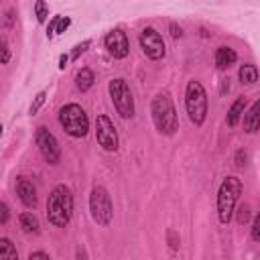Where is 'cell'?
<instances>
[{"instance_id": "4", "label": "cell", "mask_w": 260, "mask_h": 260, "mask_svg": "<svg viewBox=\"0 0 260 260\" xmlns=\"http://www.w3.org/2000/svg\"><path fill=\"white\" fill-rule=\"evenodd\" d=\"M59 124L73 138H83L89 130V118L79 104H65L59 110Z\"/></svg>"}, {"instance_id": "5", "label": "cell", "mask_w": 260, "mask_h": 260, "mask_svg": "<svg viewBox=\"0 0 260 260\" xmlns=\"http://www.w3.org/2000/svg\"><path fill=\"white\" fill-rule=\"evenodd\" d=\"M185 108L189 114V120L195 126H203L205 118H207V93L203 89V85L195 79H191L187 83L185 89Z\"/></svg>"}, {"instance_id": "16", "label": "cell", "mask_w": 260, "mask_h": 260, "mask_svg": "<svg viewBox=\"0 0 260 260\" xmlns=\"http://www.w3.org/2000/svg\"><path fill=\"white\" fill-rule=\"evenodd\" d=\"M93 83H95L93 71H91L89 67H81V69L77 71V77H75L77 89H79V91H89V89L93 87Z\"/></svg>"}, {"instance_id": "9", "label": "cell", "mask_w": 260, "mask_h": 260, "mask_svg": "<svg viewBox=\"0 0 260 260\" xmlns=\"http://www.w3.org/2000/svg\"><path fill=\"white\" fill-rule=\"evenodd\" d=\"M95 138H98V144L106 152H116L118 150V132H116L112 120L104 114H100L95 118Z\"/></svg>"}, {"instance_id": "12", "label": "cell", "mask_w": 260, "mask_h": 260, "mask_svg": "<svg viewBox=\"0 0 260 260\" xmlns=\"http://www.w3.org/2000/svg\"><path fill=\"white\" fill-rule=\"evenodd\" d=\"M16 195L20 197L24 207H35L37 205V189L26 177H18L16 179Z\"/></svg>"}, {"instance_id": "27", "label": "cell", "mask_w": 260, "mask_h": 260, "mask_svg": "<svg viewBox=\"0 0 260 260\" xmlns=\"http://www.w3.org/2000/svg\"><path fill=\"white\" fill-rule=\"evenodd\" d=\"M252 240L254 242H260V215L254 217V223H252Z\"/></svg>"}, {"instance_id": "7", "label": "cell", "mask_w": 260, "mask_h": 260, "mask_svg": "<svg viewBox=\"0 0 260 260\" xmlns=\"http://www.w3.org/2000/svg\"><path fill=\"white\" fill-rule=\"evenodd\" d=\"M89 211H91V217L95 223L110 225L112 215H114V205L104 187H93V191L89 195Z\"/></svg>"}, {"instance_id": "6", "label": "cell", "mask_w": 260, "mask_h": 260, "mask_svg": "<svg viewBox=\"0 0 260 260\" xmlns=\"http://www.w3.org/2000/svg\"><path fill=\"white\" fill-rule=\"evenodd\" d=\"M108 91H110V98L114 102L116 112L126 120L132 118L134 116V98H132V91H130L126 79H122V77L112 79L108 83Z\"/></svg>"}, {"instance_id": "13", "label": "cell", "mask_w": 260, "mask_h": 260, "mask_svg": "<svg viewBox=\"0 0 260 260\" xmlns=\"http://www.w3.org/2000/svg\"><path fill=\"white\" fill-rule=\"evenodd\" d=\"M242 116H244V130L250 132V134H254L258 130V126H260V102L256 100L250 106V110L244 112Z\"/></svg>"}, {"instance_id": "29", "label": "cell", "mask_w": 260, "mask_h": 260, "mask_svg": "<svg viewBox=\"0 0 260 260\" xmlns=\"http://www.w3.org/2000/svg\"><path fill=\"white\" fill-rule=\"evenodd\" d=\"M57 22H59V14H57V16H53V18H51V22H49V26H47V37H49V39H51V37H55Z\"/></svg>"}, {"instance_id": "17", "label": "cell", "mask_w": 260, "mask_h": 260, "mask_svg": "<svg viewBox=\"0 0 260 260\" xmlns=\"http://www.w3.org/2000/svg\"><path fill=\"white\" fill-rule=\"evenodd\" d=\"M238 77H240V81L246 83V85L256 83V81H258V69H256V65H254V63H246V65H242L240 71H238Z\"/></svg>"}, {"instance_id": "21", "label": "cell", "mask_w": 260, "mask_h": 260, "mask_svg": "<svg viewBox=\"0 0 260 260\" xmlns=\"http://www.w3.org/2000/svg\"><path fill=\"white\" fill-rule=\"evenodd\" d=\"M32 10H35V16H37V22H45L47 20V16H49V8H47V2L45 0H37L35 2V6H32Z\"/></svg>"}, {"instance_id": "28", "label": "cell", "mask_w": 260, "mask_h": 260, "mask_svg": "<svg viewBox=\"0 0 260 260\" xmlns=\"http://www.w3.org/2000/svg\"><path fill=\"white\" fill-rule=\"evenodd\" d=\"M8 219H10V211H8V205L0 201V225H4Z\"/></svg>"}, {"instance_id": "10", "label": "cell", "mask_w": 260, "mask_h": 260, "mask_svg": "<svg viewBox=\"0 0 260 260\" xmlns=\"http://www.w3.org/2000/svg\"><path fill=\"white\" fill-rule=\"evenodd\" d=\"M140 47H142V51H144V55L148 57V59H152V61H160L162 57H165V41H162V37H160V32H156L154 28H144L142 32H140Z\"/></svg>"}, {"instance_id": "23", "label": "cell", "mask_w": 260, "mask_h": 260, "mask_svg": "<svg viewBox=\"0 0 260 260\" xmlns=\"http://www.w3.org/2000/svg\"><path fill=\"white\" fill-rule=\"evenodd\" d=\"M8 61H10V49H8V43L4 41V37H0V65H4Z\"/></svg>"}, {"instance_id": "24", "label": "cell", "mask_w": 260, "mask_h": 260, "mask_svg": "<svg viewBox=\"0 0 260 260\" xmlns=\"http://www.w3.org/2000/svg\"><path fill=\"white\" fill-rule=\"evenodd\" d=\"M89 47V41H83V43H79V45H75L73 47V51H71V55H69V59H73V61H77L79 59V55L85 51Z\"/></svg>"}, {"instance_id": "25", "label": "cell", "mask_w": 260, "mask_h": 260, "mask_svg": "<svg viewBox=\"0 0 260 260\" xmlns=\"http://www.w3.org/2000/svg\"><path fill=\"white\" fill-rule=\"evenodd\" d=\"M69 24H71V18H69V16H59V22H57L55 35H61V32H65V30L69 28Z\"/></svg>"}, {"instance_id": "2", "label": "cell", "mask_w": 260, "mask_h": 260, "mask_svg": "<svg viewBox=\"0 0 260 260\" xmlns=\"http://www.w3.org/2000/svg\"><path fill=\"white\" fill-rule=\"evenodd\" d=\"M150 112H152L154 126H156V130L160 134L173 136L177 132L179 118H177V110H175V104H173V100H171L169 93H156L154 100H152Z\"/></svg>"}, {"instance_id": "1", "label": "cell", "mask_w": 260, "mask_h": 260, "mask_svg": "<svg viewBox=\"0 0 260 260\" xmlns=\"http://www.w3.org/2000/svg\"><path fill=\"white\" fill-rule=\"evenodd\" d=\"M73 215V195L65 185H57L47 197V219L55 228H65Z\"/></svg>"}, {"instance_id": "14", "label": "cell", "mask_w": 260, "mask_h": 260, "mask_svg": "<svg viewBox=\"0 0 260 260\" xmlns=\"http://www.w3.org/2000/svg\"><path fill=\"white\" fill-rule=\"evenodd\" d=\"M238 61V53L232 47H219L215 51V65L217 69H228Z\"/></svg>"}, {"instance_id": "11", "label": "cell", "mask_w": 260, "mask_h": 260, "mask_svg": "<svg viewBox=\"0 0 260 260\" xmlns=\"http://www.w3.org/2000/svg\"><path fill=\"white\" fill-rule=\"evenodd\" d=\"M104 45L108 49V53L114 57V59H126L128 53H130V43H128V37L122 28H114L106 35L104 39Z\"/></svg>"}, {"instance_id": "19", "label": "cell", "mask_w": 260, "mask_h": 260, "mask_svg": "<svg viewBox=\"0 0 260 260\" xmlns=\"http://www.w3.org/2000/svg\"><path fill=\"white\" fill-rule=\"evenodd\" d=\"M234 213H236V221L240 225H246L250 221V217H252V207L248 203H242V205L234 207Z\"/></svg>"}, {"instance_id": "3", "label": "cell", "mask_w": 260, "mask_h": 260, "mask_svg": "<svg viewBox=\"0 0 260 260\" xmlns=\"http://www.w3.org/2000/svg\"><path fill=\"white\" fill-rule=\"evenodd\" d=\"M242 181L238 177H225L217 191V215L221 223H230L234 215V207L242 195Z\"/></svg>"}, {"instance_id": "34", "label": "cell", "mask_w": 260, "mask_h": 260, "mask_svg": "<svg viewBox=\"0 0 260 260\" xmlns=\"http://www.w3.org/2000/svg\"><path fill=\"white\" fill-rule=\"evenodd\" d=\"M0 136H2V126H0Z\"/></svg>"}, {"instance_id": "18", "label": "cell", "mask_w": 260, "mask_h": 260, "mask_svg": "<svg viewBox=\"0 0 260 260\" xmlns=\"http://www.w3.org/2000/svg\"><path fill=\"white\" fill-rule=\"evenodd\" d=\"M18 223H20V228H22L24 234H39V219L32 213H28V211L26 213H20Z\"/></svg>"}, {"instance_id": "33", "label": "cell", "mask_w": 260, "mask_h": 260, "mask_svg": "<svg viewBox=\"0 0 260 260\" xmlns=\"http://www.w3.org/2000/svg\"><path fill=\"white\" fill-rule=\"evenodd\" d=\"M67 61H69V55H61L59 57V69H65L67 67Z\"/></svg>"}, {"instance_id": "30", "label": "cell", "mask_w": 260, "mask_h": 260, "mask_svg": "<svg viewBox=\"0 0 260 260\" xmlns=\"http://www.w3.org/2000/svg\"><path fill=\"white\" fill-rule=\"evenodd\" d=\"M246 160H248V154L240 148V150L236 152V165H238V167H244V165H246Z\"/></svg>"}, {"instance_id": "20", "label": "cell", "mask_w": 260, "mask_h": 260, "mask_svg": "<svg viewBox=\"0 0 260 260\" xmlns=\"http://www.w3.org/2000/svg\"><path fill=\"white\" fill-rule=\"evenodd\" d=\"M0 258H18V252L8 238H0Z\"/></svg>"}, {"instance_id": "22", "label": "cell", "mask_w": 260, "mask_h": 260, "mask_svg": "<svg viewBox=\"0 0 260 260\" xmlns=\"http://www.w3.org/2000/svg\"><path fill=\"white\" fill-rule=\"evenodd\" d=\"M45 100H47V91H39V93L35 95V100H32V104H30V110H28V112L35 116V114L41 110V106L45 104Z\"/></svg>"}, {"instance_id": "31", "label": "cell", "mask_w": 260, "mask_h": 260, "mask_svg": "<svg viewBox=\"0 0 260 260\" xmlns=\"http://www.w3.org/2000/svg\"><path fill=\"white\" fill-rule=\"evenodd\" d=\"M169 30H171V35H173L175 39H179V37H183V28H181V26H177L175 22H171V24H169Z\"/></svg>"}, {"instance_id": "15", "label": "cell", "mask_w": 260, "mask_h": 260, "mask_svg": "<svg viewBox=\"0 0 260 260\" xmlns=\"http://www.w3.org/2000/svg\"><path fill=\"white\" fill-rule=\"evenodd\" d=\"M246 112V98L244 95H240V98H236L234 100V104L230 106V110H228V116H225V122H228V126H238V122H240V118H242V114Z\"/></svg>"}, {"instance_id": "26", "label": "cell", "mask_w": 260, "mask_h": 260, "mask_svg": "<svg viewBox=\"0 0 260 260\" xmlns=\"http://www.w3.org/2000/svg\"><path fill=\"white\" fill-rule=\"evenodd\" d=\"M167 242L173 250H179V236H177L175 230H167Z\"/></svg>"}, {"instance_id": "32", "label": "cell", "mask_w": 260, "mask_h": 260, "mask_svg": "<svg viewBox=\"0 0 260 260\" xmlns=\"http://www.w3.org/2000/svg\"><path fill=\"white\" fill-rule=\"evenodd\" d=\"M30 260H37V258H43V260H49V254L47 252H30V256H28Z\"/></svg>"}, {"instance_id": "8", "label": "cell", "mask_w": 260, "mask_h": 260, "mask_svg": "<svg viewBox=\"0 0 260 260\" xmlns=\"http://www.w3.org/2000/svg\"><path fill=\"white\" fill-rule=\"evenodd\" d=\"M35 142L39 146V152L43 154V158L49 162V165H57L59 158H61V148H59V142L57 138L53 136V132H49V128L45 126H39L37 132H35Z\"/></svg>"}]
</instances>
